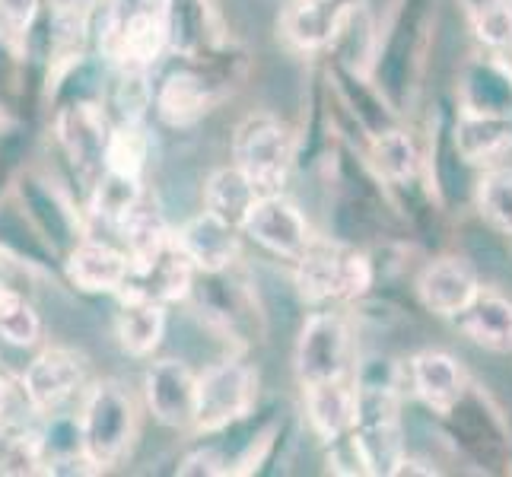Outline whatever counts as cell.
I'll use <instances>...</instances> for the list:
<instances>
[{
    "label": "cell",
    "mask_w": 512,
    "mask_h": 477,
    "mask_svg": "<svg viewBox=\"0 0 512 477\" xmlns=\"http://www.w3.org/2000/svg\"><path fill=\"white\" fill-rule=\"evenodd\" d=\"M121 306L115 312L118 347L134 360H147L160 350L166 338V306L150 296L121 290Z\"/></svg>",
    "instance_id": "cell-16"
},
{
    "label": "cell",
    "mask_w": 512,
    "mask_h": 477,
    "mask_svg": "<svg viewBox=\"0 0 512 477\" xmlns=\"http://www.w3.org/2000/svg\"><path fill=\"white\" fill-rule=\"evenodd\" d=\"M258 198H261L258 185L239 166H220L204 182V210L236 229H242Z\"/></svg>",
    "instance_id": "cell-23"
},
{
    "label": "cell",
    "mask_w": 512,
    "mask_h": 477,
    "mask_svg": "<svg viewBox=\"0 0 512 477\" xmlns=\"http://www.w3.org/2000/svg\"><path fill=\"white\" fill-rule=\"evenodd\" d=\"M296 140L280 118L268 112L245 115L233 131V166H239L258 191H280L293 169Z\"/></svg>",
    "instance_id": "cell-5"
},
{
    "label": "cell",
    "mask_w": 512,
    "mask_h": 477,
    "mask_svg": "<svg viewBox=\"0 0 512 477\" xmlns=\"http://www.w3.org/2000/svg\"><path fill=\"white\" fill-rule=\"evenodd\" d=\"M350 439L366 474L392 477L404 458L401 433V398L392 382L363 379L353 388V427Z\"/></svg>",
    "instance_id": "cell-2"
},
{
    "label": "cell",
    "mask_w": 512,
    "mask_h": 477,
    "mask_svg": "<svg viewBox=\"0 0 512 477\" xmlns=\"http://www.w3.org/2000/svg\"><path fill=\"white\" fill-rule=\"evenodd\" d=\"M160 10L169 51L185 61L210 58L226 39L217 0H160Z\"/></svg>",
    "instance_id": "cell-11"
},
{
    "label": "cell",
    "mask_w": 512,
    "mask_h": 477,
    "mask_svg": "<svg viewBox=\"0 0 512 477\" xmlns=\"http://www.w3.org/2000/svg\"><path fill=\"white\" fill-rule=\"evenodd\" d=\"M474 32L487 48L512 55V0H481L474 7Z\"/></svg>",
    "instance_id": "cell-29"
},
{
    "label": "cell",
    "mask_w": 512,
    "mask_h": 477,
    "mask_svg": "<svg viewBox=\"0 0 512 477\" xmlns=\"http://www.w3.org/2000/svg\"><path fill=\"white\" fill-rule=\"evenodd\" d=\"M109 128H112V121H109V112H105V105L86 102V99L67 105L55 118L58 144L67 153L77 179L86 188H93V182L105 172V140H109Z\"/></svg>",
    "instance_id": "cell-8"
},
{
    "label": "cell",
    "mask_w": 512,
    "mask_h": 477,
    "mask_svg": "<svg viewBox=\"0 0 512 477\" xmlns=\"http://www.w3.org/2000/svg\"><path fill=\"white\" fill-rule=\"evenodd\" d=\"M478 214L500 236H512V169H487L478 182Z\"/></svg>",
    "instance_id": "cell-28"
},
{
    "label": "cell",
    "mask_w": 512,
    "mask_h": 477,
    "mask_svg": "<svg viewBox=\"0 0 512 477\" xmlns=\"http://www.w3.org/2000/svg\"><path fill=\"white\" fill-rule=\"evenodd\" d=\"M369 159H373V169L382 175L385 182L404 185L417 175L420 166V153L414 147V140L408 131L398 128H385L373 134V147H369Z\"/></svg>",
    "instance_id": "cell-26"
},
{
    "label": "cell",
    "mask_w": 512,
    "mask_h": 477,
    "mask_svg": "<svg viewBox=\"0 0 512 477\" xmlns=\"http://www.w3.org/2000/svg\"><path fill=\"white\" fill-rule=\"evenodd\" d=\"M39 10H42V0H0V23H4L7 32L23 35L32 29Z\"/></svg>",
    "instance_id": "cell-31"
},
{
    "label": "cell",
    "mask_w": 512,
    "mask_h": 477,
    "mask_svg": "<svg viewBox=\"0 0 512 477\" xmlns=\"http://www.w3.org/2000/svg\"><path fill=\"white\" fill-rule=\"evenodd\" d=\"M411 385H414V395L427 404L433 414L446 417L458 404V398L465 395L468 379H465L462 363H458L452 353L423 350L411 360Z\"/></svg>",
    "instance_id": "cell-18"
},
{
    "label": "cell",
    "mask_w": 512,
    "mask_h": 477,
    "mask_svg": "<svg viewBox=\"0 0 512 477\" xmlns=\"http://www.w3.org/2000/svg\"><path fill=\"white\" fill-rule=\"evenodd\" d=\"M64 274L80 293H121L131 277L125 249H115L99 239H77L70 245Z\"/></svg>",
    "instance_id": "cell-14"
},
{
    "label": "cell",
    "mask_w": 512,
    "mask_h": 477,
    "mask_svg": "<svg viewBox=\"0 0 512 477\" xmlns=\"http://www.w3.org/2000/svg\"><path fill=\"white\" fill-rule=\"evenodd\" d=\"M306 392V420L312 433L325 446L344 439L353 427V388L344 385V379L303 385Z\"/></svg>",
    "instance_id": "cell-21"
},
{
    "label": "cell",
    "mask_w": 512,
    "mask_h": 477,
    "mask_svg": "<svg viewBox=\"0 0 512 477\" xmlns=\"http://www.w3.org/2000/svg\"><path fill=\"white\" fill-rule=\"evenodd\" d=\"M512 150V115H487L462 109L455 121V153L465 163H497Z\"/></svg>",
    "instance_id": "cell-20"
},
{
    "label": "cell",
    "mask_w": 512,
    "mask_h": 477,
    "mask_svg": "<svg viewBox=\"0 0 512 477\" xmlns=\"http://www.w3.org/2000/svg\"><path fill=\"white\" fill-rule=\"evenodd\" d=\"M77 430L80 452L99 471L118 465L137 439V401L131 388L118 379H102L83 388Z\"/></svg>",
    "instance_id": "cell-1"
},
{
    "label": "cell",
    "mask_w": 512,
    "mask_h": 477,
    "mask_svg": "<svg viewBox=\"0 0 512 477\" xmlns=\"http://www.w3.org/2000/svg\"><path fill=\"white\" fill-rule=\"evenodd\" d=\"M210 105H214V90H210V83L188 67L169 70L153 93V109L169 128L198 125V121L210 112Z\"/></svg>",
    "instance_id": "cell-19"
},
{
    "label": "cell",
    "mask_w": 512,
    "mask_h": 477,
    "mask_svg": "<svg viewBox=\"0 0 512 477\" xmlns=\"http://www.w3.org/2000/svg\"><path fill=\"white\" fill-rule=\"evenodd\" d=\"M13 271H16V258L10 255L7 245H0V287H13Z\"/></svg>",
    "instance_id": "cell-32"
},
{
    "label": "cell",
    "mask_w": 512,
    "mask_h": 477,
    "mask_svg": "<svg viewBox=\"0 0 512 477\" xmlns=\"http://www.w3.org/2000/svg\"><path fill=\"white\" fill-rule=\"evenodd\" d=\"M51 10H70V13H93L96 0H48Z\"/></svg>",
    "instance_id": "cell-33"
},
{
    "label": "cell",
    "mask_w": 512,
    "mask_h": 477,
    "mask_svg": "<svg viewBox=\"0 0 512 477\" xmlns=\"http://www.w3.org/2000/svg\"><path fill=\"white\" fill-rule=\"evenodd\" d=\"M150 159V134L144 121H115L105 140V172L128 175V179H144Z\"/></svg>",
    "instance_id": "cell-24"
},
{
    "label": "cell",
    "mask_w": 512,
    "mask_h": 477,
    "mask_svg": "<svg viewBox=\"0 0 512 477\" xmlns=\"http://www.w3.org/2000/svg\"><path fill=\"white\" fill-rule=\"evenodd\" d=\"M481 290L478 271L465 258H436L417 277V296L427 312L452 318Z\"/></svg>",
    "instance_id": "cell-15"
},
{
    "label": "cell",
    "mask_w": 512,
    "mask_h": 477,
    "mask_svg": "<svg viewBox=\"0 0 512 477\" xmlns=\"http://www.w3.org/2000/svg\"><path fill=\"white\" fill-rule=\"evenodd\" d=\"M175 471H179L182 477H217V474H229L226 458L220 455V449H210V446L188 452Z\"/></svg>",
    "instance_id": "cell-30"
},
{
    "label": "cell",
    "mask_w": 512,
    "mask_h": 477,
    "mask_svg": "<svg viewBox=\"0 0 512 477\" xmlns=\"http://www.w3.org/2000/svg\"><path fill=\"white\" fill-rule=\"evenodd\" d=\"M452 322L478 347L490 353H512V296L481 287L462 312L452 315Z\"/></svg>",
    "instance_id": "cell-17"
},
{
    "label": "cell",
    "mask_w": 512,
    "mask_h": 477,
    "mask_svg": "<svg viewBox=\"0 0 512 477\" xmlns=\"http://www.w3.org/2000/svg\"><path fill=\"white\" fill-rule=\"evenodd\" d=\"M296 287L309 303L328 299H360L373 287V264L350 245L312 239L296 258Z\"/></svg>",
    "instance_id": "cell-4"
},
{
    "label": "cell",
    "mask_w": 512,
    "mask_h": 477,
    "mask_svg": "<svg viewBox=\"0 0 512 477\" xmlns=\"http://www.w3.org/2000/svg\"><path fill=\"white\" fill-rule=\"evenodd\" d=\"M115 229L121 233V242H125V255L131 261V271L147 268V264L160 258L163 249L172 242V229L163 217V210L150 204L147 194Z\"/></svg>",
    "instance_id": "cell-22"
},
{
    "label": "cell",
    "mask_w": 512,
    "mask_h": 477,
    "mask_svg": "<svg viewBox=\"0 0 512 477\" xmlns=\"http://www.w3.org/2000/svg\"><path fill=\"white\" fill-rule=\"evenodd\" d=\"M42 338V318L16 287H0V341L10 347H32Z\"/></svg>",
    "instance_id": "cell-27"
},
{
    "label": "cell",
    "mask_w": 512,
    "mask_h": 477,
    "mask_svg": "<svg viewBox=\"0 0 512 477\" xmlns=\"http://www.w3.org/2000/svg\"><path fill=\"white\" fill-rule=\"evenodd\" d=\"M172 239L198 274H226L242 255V229L223 223L207 210L185 220Z\"/></svg>",
    "instance_id": "cell-13"
},
{
    "label": "cell",
    "mask_w": 512,
    "mask_h": 477,
    "mask_svg": "<svg viewBox=\"0 0 512 477\" xmlns=\"http://www.w3.org/2000/svg\"><path fill=\"white\" fill-rule=\"evenodd\" d=\"M194 388H198V373L185 360H156L144 373L147 408L153 420L169 430H191Z\"/></svg>",
    "instance_id": "cell-12"
},
{
    "label": "cell",
    "mask_w": 512,
    "mask_h": 477,
    "mask_svg": "<svg viewBox=\"0 0 512 477\" xmlns=\"http://www.w3.org/2000/svg\"><path fill=\"white\" fill-rule=\"evenodd\" d=\"M357 10L360 0H290L277 29L293 51L312 55L338 42Z\"/></svg>",
    "instance_id": "cell-10"
},
{
    "label": "cell",
    "mask_w": 512,
    "mask_h": 477,
    "mask_svg": "<svg viewBox=\"0 0 512 477\" xmlns=\"http://www.w3.org/2000/svg\"><path fill=\"white\" fill-rule=\"evenodd\" d=\"M140 201H144V179H128L118 172H102L90 188L93 217L109 226H118Z\"/></svg>",
    "instance_id": "cell-25"
},
{
    "label": "cell",
    "mask_w": 512,
    "mask_h": 477,
    "mask_svg": "<svg viewBox=\"0 0 512 477\" xmlns=\"http://www.w3.org/2000/svg\"><path fill=\"white\" fill-rule=\"evenodd\" d=\"M258 401V373L252 363L226 357L204 366L194 388V433H223L245 420Z\"/></svg>",
    "instance_id": "cell-3"
},
{
    "label": "cell",
    "mask_w": 512,
    "mask_h": 477,
    "mask_svg": "<svg viewBox=\"0 0 512 477\" xmlns=\"http://www.w3.org/2000/svg\"><path fill=\"white\" fill-rule=\"evenodd\" d=\"M86 385V360L70 347H48L35 357L20 379V392L32 414L55 417Z\"/></svg>",
    "instance_id": "cell-7"
},
{
    "label": "cell",
    "mask_w": 512,
    "mask_h": 477,
    "mask_svg": "<svg viewBox=\"0 0 512 477\" xmlns=\"http://www.w3.org/2000/svg\"><path fill=\"white\" fill-rule=\"evenodd\" d=\"M242 236H249L264 252L287 261H296L315 239L303 210L280 191H264L255 201V207L242 223Z\"/></svg>",
    "instance_id": "cell-9"
},
{
    "label": "cell",
    "mask_w": 512,
    "mask_h": 477,
    "mask_svg": "<svg viewBox=\"0 0 512 477\" xmlns=\"http://www.w3.org/2000/svg\"><path fill=\"white\" fill-rule=\"evenodd\" d=\"M353 334L341 312H312L299 328L293 350V373L299 385L344 379L350 369Z\"/></svg>",
    "instance_id": "cell-6"
}]
</instances>
